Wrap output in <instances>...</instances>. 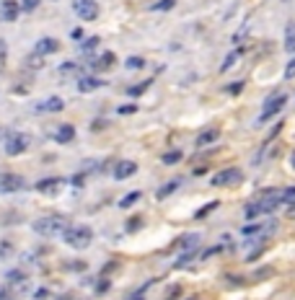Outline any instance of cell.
Wrapping results in <instances>:
<instances>
[{"label":"cell","instance_id":"cell-19","mask_svg":"<svg viewBox=\"0 0 295 300\" xmlns=\"http://www.w3.org/2000/svg\"><path fill=\"white\" fill-rule=\"evenodd\" d=\"M197 246H199V233H189V236L179 238V248H184V251H197Z\"/></svg>","mask_w":295,"mask_h":300},{"label":"cell","instance_id":"cell-43","mask_svg":"<svg viewBox=\"0 0 295 300\" xmlns=\"http://www.w3.org/2000/svg\"><path fill=\"white\" fill-rule=\"evenodd\" d=\"M47 295H50L47 290H37V295H34V298H37V300H47Z\"/></svg>","mask_w":295,"mask_h":300},{"label":"cell","instance_id":"cell-10","mask_svg":"<svg viewBox=\"0 0 295 300\" xmlns=\"http://www.w3.org/2000/svg\"><path fill=\"white\" fill-rule=\"evenodd\" d=\"M65 109V101H62L60 96H50V98H44L42 104H37V112L39 114H57Z\"/></svg>","mask_w":295,"mask_h":300},{"label":"cell","instance_id":"cell-26","mask_svg":"<svg viewBox=\"0 0 295 300\" xmlns=\"http://www.w3.org/2000/svg\"><path fill=\"white\" fill-rule=\"evenodd\" d=\"M238 57H241V50H233V52L225 57V62H223V68H220V70H223V72H228V70L233 68V62H236Z\"/></svg>","mask_w":295,"mask_h":300},{"label":"cell","instance_id":"cell-14","mask_svg":"<svg viewBox=\"0 0 295 300\" xmlns=\"http://www.w3.org/2000/svg\"><path fill=\"white\" fill-rule=\"evenodd\" d=\"M99 88H104V80H99V78H91V75L78 78V91L81 94H93V91H99Z\"/></svg>","mask_w":295,"mask_h":300},{"label":"cell","instance_id":"cell-8","mask_svg":"<svg viewBox=\"0 0 295 300\" xmlns=\"http://www.w3.org/2000/svg\"><path fill=\"white\" fill-rule=\"evenodd\" d=\"M241 178H243V174L238 168H225V171H217L210 182H212V186H230V184H238Z\"/></svg>","mask_w":295,"mask_h":300},{"label":"cell","instance_id":"cell-11","mask_svg":"<svg viewBox=\"0 0 295 300\" xmlns=\"http://www.w3.org/2000/svg\"><path fill=\"white\" fill-rule=\"evenodd\" d=\"M274 228H277V222H274V220H269V222H259V225H246V228H243V238H254V236H269Z\"/></svg>","mask_w":295,"mask_h":300},{"label":"cell","instance_id":"cell-23","mask_svg":"<svg viewBox=\"0 0 295 300\" xmlns=\"http://www.w3.org/2000/svg\"><path fill=\"white\" fill-rule=\"evenodd\" d=\"M150 83H153V80H143V83H137V86H130V88H127V94H130V96H140V94H145L148 88H150Z\"/></svg>","mask_w":295,"mask_h":300},{"label":"cell","instance_id":"cell-24","mask_svg":"<svg viewBox=\"0 0 295 300\" xmlns=\"http://www.w3.org/2000/svg\"><path fill=\"white\" fill-rule=\"evenodd\" d=\"M140 197H143V192H130L127 197H122V200H119V207H130V204H135Z\"/></svg>","mask_w":295,"mask_h":300},{"label":"cell","instance_id":"cell-41","mask_svg":"<svg viewBox=\"0 0 295 300\" xmlns=\"http://www.w3.org/2000/svg\"><path fill=\"white\" fill-rule=\"evenodd\" d=\"M269 272H272L269 266H267V269H261V272H256V280H264V277H269Z\"/></svg>","mask_w":295,"mask_h":300},{"label":"cell","instance_id":"cell-38","mask_svg":"<svg viewBox=\"0 0 295 300\" xmlns=\"http://www.w3.org/2000/svg\"><path fill=\"white\" fill-rule=\"evenodd\" d=\"M0 300H16V295L6 288V284H0Z\"/></svg>","mask_w":295,"mask_h":300},{"label":"cell","instance_id":"cell-29","mask_svg":"<svg viewBox=\"0 0 295 300\" xmlns=\"http://www.w3.org/2000/svg\"><path fill=\"white\" fill-rule=\"evenodd\" d=\"M78 72H81V68L75 62H62L60 65V75H78Z\"/></svg>","mask_w":295,"mask_h":300},{"label":"cell","instance_id":"cell-4","mask_svg":"<svg viewBox=\"0 0 295 300\" xmlns=\"http://www.w3.org/2000/svg\"><path fill=\"white\" fill-rule=\"evenodd\" d=\"M287 104V94H272L267 101H264V112L259 114V124H264V122H269V119L274 116V114H279V109H282Z\"/></svg>","mask_w":295,"mask_h":300},{"label":"cell","instance_id":"cell-6","mask_svg":"<svg viewBox=\"0 0 295 300\" xmlns=\"http://www.w3.org/2000/svg\"><path fill=\"white\" fill-rule=\"evenodd\" d=\"M73 10L83 21H96L99 18V3L96 0H73Z\"/></svg>","mask_w":295,"mask_h":300},{"label":"cell","instance_id":"cell-45","mask_svg":"<svg viewBox=\"0 0 295 300\" xmlns=\"http://www.w3.org/2000/svg\"><path fill=\"white\" fill-rule=\"evenodd\" d=\"M6 70V54H0V72Z\"/></svg>","mask_w":295,"mask_h":300},{"label":"cell","instance_id":"cell-7","mask_svg":"<svg viewBox=\"0 0 295 300\" xmlns=\"http://www.w3.org/2000/svg\"><path fill=\"white\" fill-rule=\"evenodd\" d=\"M6 282L11 284V292H26L31 288L29 274H24L21 269H11V272H6Z\"/></svg>","mask_w":295,"mask_h":300},{"label":"cell","instance_id":"cell-44","mask_svg":"<svg viewBox=\"0 0 295 300\" xmlns=\"http://www.w3.org/2000/svg\"><path fill=\"white\" fill-rule=\"evenodd\" d=\"M135 228H140V220H130L127 222V230H135Z\"/></svg>","mask_w":295,"mask_h":300},{"label":"cell","instance_id":"cell-20","mask_svg":"<svg viewBox=\"0 0 295 300\" xmlns=\"http://www.w3.org/2000/svg\"><path fill=\"white\" fill-rule=\"evenodd\" d=\"M285 50H287L290 54H295V24H290V26L285 28Z\"/></svg>","mask_w":295,"mask_h":300},{"label":"cell","instance_id":"cell-36","mask_svg":"<svg viewBox=\"0 0 295 300\" xmlns=\"http://www.w3.org/2000/svg\"><path fill=\"white\" fill-rule=\"evenodd\" d=\"M13 254V246L8 244V241H0V259H6V256H11Z\"/></svg>","mask_w":295,"mask_h":300},{"label":"cell","instance_id":"cell-42","mask_svg":"<svg viewBox=\"0 0 295 300\" xmlns=\"http://www.w3.org/2000/svg\"><path fill=\"white\" fill-rule=\"evenodd\" d=\"M176 295H179V288H171V290H168V295H166V300H174Z\"/></svg>","mask_w":295,"mask_h":300},{"label":"cell","instance_id":"cell-30","mask_svg":"<svg viewBox=\"0 0 295 300\" xmlns=\"http://www.w3.org/2000/svg\"><path fill=\"white\" fill-rule=\"evenodd\" d=\"M212 210H217V202H207V204L202 207V210H197V212H194V218H197V220H202V218H207V215L212 212Z\"/></svg>","mask_w":295,"mask_h":300},{"label":"cell","instance_id":"cell-15","mask_svg":"<svg viewBox=\"0 0 295 300\" xmlns=\"http://www.w3.org/2000/svg\"><path fill=\"white\" fill-rule=\"evenodd\" d=\"M57 50H60V42H57V39H52V36L39 39V42H37V47H34V52H37V54H42V57H44V54H55Z\"/></svg>","mask_w":295,"mask_h":300},{"label":"cell","instance_id":"cell-46","mask_svg":"<svg viewBox=\"0 0 295 300\" xmlns=\"http://www.w3.org/2000/svg\"><path fill=\"white\" fill-rule=\"evenodd\" d=\"M292 163H295V158H292Z\"/></svg>","mask_w":295,"mask_h":300},{"label":"cell","instance_id":"cell-12","mask_svg":"<svg viewBox=\"0 0 295 300\" xmlns=\"http://www.w3.org/2000/svg\"><path fill=\"white\" fill-rule=\"evenodd\" d=\"M62 186H65V178H60V176H55V178H42V182L37 184V192H42V194H60Z\"/></svg>","mask_w":295,"mask_h":300},{"label":"cell","instance_id":"cell-31","mask_svg":"<svg viewBox=\"0 0 295 300\" xmlns=\"http://www.w3.org/2000/svg\"><path fill=\"white\" fill-rule=\"evenodd\" d=\"M26 65H29L31 70H39V68H44V60H42V54H37V52H34V54H31V57L26 60Z\"/></svg>","mask_w":295,"mask_h":300},{"label":"cell","instance_id":"cell-35","mask_svg":"<svg viewBox=\"0 0 295 300\" xmlns=\"http://www.w3.org/2000/svg\"><path fill=\"white\" fill-rule=\"evenodd\" d=\"M176 6V0H158V3L153 6V10H171Z\"/></svg>","mask_w":295,"mask_h":300},{"label":"cell","instance_id":"cell-40","mask_svg":"<svg viewBox=\"0 0 295 300\" xmlns=\"http://www.w3.org/2000/svg\"><path fill=\"white\" fill-rule=\"evenodd\" d=\"M241 88H243V83H241V80H238V83H230V86H228V94L236 96V94H241Z\"/></svg>","mask_w":295,"mask_h":300},{"label":"cell","instance_id":"cell-2","mask_svg":"<svg viewBox=\"0 0 295 300\" xmlns=\"http://www.w3.org/2000/svg\"><path fill=\"white\" fill-rule=\"evenodd\" d=\"M68 228H70V220L65 215H44V218L31 222V230L39 233V236H47V238L50 236H62Z\"/></svg>","mask_w":295,"mask_h":300},{"label":"cell","instance_id":"cell-21","mask_svg":"<svg viewBox=\"0 0 295 300\" xmlns=\"http://www.w3.org/2000/svg\"><path fill=\"white\" fill-rule=\"evenodd\" d=\"M179 186H181V182H179V178H174V182H168V184H163V186L158 189V200H166L168 194H174V192H176Z\"/></svg>","mask_w":295,"mask_h":300},{"label":"cell","instance_id":"cell-34","mask_svg":"<svg viewBox=\"0 0 295 300\" xmlns=\"http://www.w3.org/2000/svg\"><path fill=\"white\" fill-rule=\"evenodd\" d=\"M42 3V0H21L19 3V8L21 10H26V13H31V10H37V6Z\"/></svg>","mask_w":295,"mask_h":300},{"label":"cell","instance_id":"cell-16","mask_svg":"<svg viewBox=\"0 0 295 300\" xmlns=\"http://www.w3.org/2000/svg\"><path fill=\"white\" fill-rule=\"evenodd\" d=\"M19 13H21V8H19L16 0H3V6H0V18L3 21H16Z\"/></svg>","mask_w":295,"mask_h":300},{"label":"cell","instance_id":"cell-39","mask_svg":"<svg viewBox=\"0 0 295 300\" xmlns=\"http://www.w3.org/2000/svg\"><path fill=\"white\" fill-rule=\"evenodd\" d=\"M285 78H287V80H292V78H295V57L290 60V65L285 68Z\"/></svg>","mask_w":295,"mask_h":300},{"label":"cell","instance_id":"cell-3","mask_svg":"<svg viewBox=\"0 0 295 300\" xmlns=\"http://www.w3.org/2000/svg\"><path fill=\"white\" fill-rule=\"evenodd\" d=\"M62 238H65V244L70 248H88L91 241H93V230L88 225H70V228L62 233Z\"/></svg>","mask_w":295,"mask_h":300},{"label":"cell","instance_id":"cell-13","mask_svg":"<svg viewBox=\"0 0 295 300\" xmlns=\"http://www.w3.org/2000/svg\"><path fill=\"white\" fill-rule=\"evenodd\" d=\"M137 174V163L135 160H119L114 166V178L117 182H124V178H130Z\"/></svg>","mask_w":295,"mask_h":300},{"label":"cell","instance_id":"cell-32","mask_svg":"<svg viewBox=\"0 0 295 300\" xmlns=\"http://www.w3.org/2000/svg\"><path fill=\"white\" fill-rule=\"evenodd\" d=\"M192 259H197V251H184L181 256L176 259V264H174V266H184V264H189Z\"/></svg>","mask_w":295,"mask_h":300},{"label":"cell","instance_id":"cell-25","mask_svg":"<svg viewBox=\"0 0 295 300\" xmlns=\"http://www.w3.org/2000/svg\"><path fill=\"white\" fill-rule=\"evenodd\" d=\"M96 44H99V36H93V39H86V42L81 44V54H86V57H88L93 50H96Z\"/></svg>","mask_w":295,"mask_h":300},{"label":"cell","instance_id":"cell-17","mask_svg":"<svg viewBox=\"0 0 295 300\" xmlns=\"http://www.w3.org/2000/svg\"><path fill=\"white\" fill-rule=\"evenodd\" d=\"M52 138H55V142H70L73 138H75V127L73 124H60V127H55V132H52Z\"/></svg>","mask_w":295,"mask_h":300},{"label":"cell","instance_id":"cell-18","mask_svg":"<svg viewBox=\"0 0 295 300\" xmlns=\"http://www.w3.org/2000/svg\"><path fill=\"white\" fill-rule=\"evenodd\" d=\"M117 62V57H114V52H104L99 60H93V70H109Z\"/></svg>","mask_w":295,"mask_h":300},{"label":"cell","instance_id":"cell-33","mask_svg":"<svg viewBox=\"0 0 295 300\" xmlns=\"http://www.w3.org/2000/svg\"><path fill=\"white\" fill-rule=\"evenodd\" d=\"M161 160L171 166V163H179V160H181V153H179V150H171V153H163V158H161Z\"/></svg>","mask_w":295,"mask_h":300},{"label":"cell","instance_id":"cell-9","mask_svg":"<svg viewBox=\"0 0 295 300\" xmlns=\"http://www.w3.org/2000/svg\"><path fill=\"white\" fill-rule=\"evenodd\" d=\"M26 186V182L16 174H0V194H16Z\"/></svg>","mask_w":295,"mask_h":300},{"label":"cell","instance_id":"cell-37","mask_svg":"<svg viewBox=\"0 0 295 300\" xmlns=\"http://www.w3.org/2000/svg\"><path fill=\"white\" fill-rule=\"evenodd\" d=\"M137 112V104H124V106H119V114L127 116V114H135Z\"/></svg>","mask_w":295,"mask_h":300},{"label":"cell","instance_id":"cell-27","mask_svg":"<svg viewBox=\"0 0 295 300\" xmlns=\"http://www.w3.org/2000/svg\"><path fill=\"white\" fill-rule=\"evenodd\" d=\"M279 202H282V204H295V186H290V189H285L282 194H279Z\"/></svg>","mask_w":295,"mask_h":300},{"label":"cell","instance_id":"cell-5","mask_svg":"<svg viewBox=\"0 0 295 300\" xmlns=\"http://www.w3.org/2000/svg\"><path fill=\"white\" fill-rule=\"evenodd\" d=\"M29 145H31V138L26 132H11L8 138H6V153L8 156H21V153H26L29 150Z\"/></svg>","mask_w":295,"mask_h":300},{"label":"cell","instance_id":"cell-28","mask_svg":"<svg viewBox=\"0 0 295 300\" xmlns=\"http://www.w3.org/2000/svg\"><path fill=\"white\" fill-rule=\"evenodd\" d=\"M145 65V60L143 57H127V62H124V68H127V70H140V68H143Z\"/></svg>","mask_w":295,"mask_h":300},{"label":"cell","instance_id":"cell-1","mask_svg":"<svg viewBox=\"0 0 295 300\" xmlns=\"http://www.w3.org/2000/svg\"><path fill=\"white\" fill-rule=\"evenodd\" d=\"M277 207H279V192H277V189H267V192H261V197H256L254 202L246 204L243 218H246V220H256V218H261V215L274 212Z\"/></svg>","mask_w":295,"mask_h":300},{"label":"cell","instance_id":"cell-22","mask_svg":"<svg viewBox=\"0 0 295 300\" xmlns=\"http://www.w3.org/2000/svg\"><path fill=\"white\" fill-rule=\"evenodd\" d=\"M212 140H217V130H205V132L197 138V145L202 148V145H207V142H212Z\"/></svg>","mask_w":295,"mask_h":300}]
</instances>
